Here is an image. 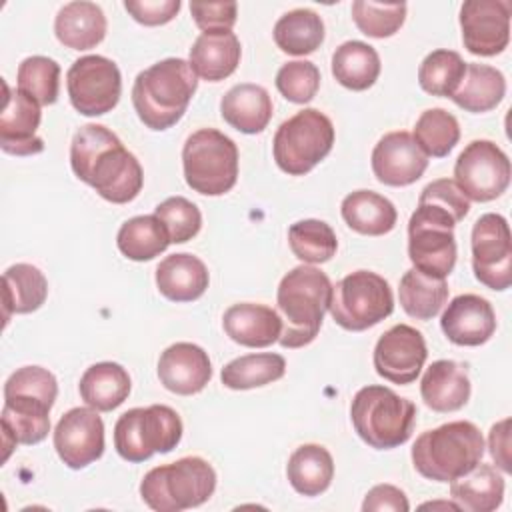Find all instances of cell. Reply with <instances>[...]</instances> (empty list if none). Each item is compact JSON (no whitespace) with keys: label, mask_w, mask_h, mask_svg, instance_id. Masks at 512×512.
Here are the masks:
<instances>
[{"label":"cell","mask_w":512,"mask_h":512,"mask_svg":"<svg viewBox=\"0 0 512 512\" xmlns=\"http://www.w3.org/2000/svg\"><path fill=\"white\" fill-rule=\"evenodd\" d=\"M74 174L112 204L132 202L144 184V172L120 138L102 124H84L70 144Z\"/></svg>","instance_id":"cell-1"},{"label":"cell","mask_w":512,"mask_h":512,"mask_svg":"<svg viewBox=\"0 0 512 512\" xmlns=\"http://www.w3.org/2000/svg\"><path fill=\"white\" fill-rule=\"evenodd\" d=\"M58 396L56 376L42 366H22L4 384V460L16 444H38L50 432V410Z\"/></svg>","instance_id":"cell-2"},{"label":"cell","mask_w":512,"mask_h":512,"mask_svg":"<svg viewBox=\"0 0 512 512\" xmlns=\"http://www.w3.org/2000/svg\"><path fill=\"white\" fill-rule=\"evenodd\" d=\"M196 88L192 66L182 58H166L136 76L132 104L146 128L168 130L184 116Z\"/></svg>","instance_id":"cell-3"},{"label":"cell","mask_w":512,"mask_h":512,"mask_svg":"<svg viewBox=\"0 0 512 512\" xmlns=\"http://www.w3.org/2000/svg\"><path fill=\"white\" fill-rule=\"evenodd\" d=\"M332 282L316 266L300 264L292 268L278 284L276 302L282 312V348H302L310 344L322 326L330 308Z\"/></svg>","instance_id":"cell-4"},{"label":"cell","mask_w":512,"mask_h":512,"mask_svg":"<svg viewBox=\"0 0 512 512\" xmlns=\"http://www.w3.org/2000/svg\"><path fill=\"white\" fill-rule=\"evenodd\" d=\"M484 456V438L476 424L454 420L422 432L412 446L416 472L434 482H452Z\"/></svg>","instance_id":"cell-5"},{"label":"cell","mask_w":512,"mask_h":512,"mask_svg":"<svg viewBox=\"0 0 512 512\" xmlns=\"http://www.w3.org/2000/svg\"><path fill=\"white\" fill-rule=\"evenodd\" d=\"M350 420L356 434L376 450H392L406 444L416 424V406L386 386L360 388L350 404Z\"/></svg>","instance_id":"cell-6"},{"label":"cell","mask_w":512,"mask_h":512,"mask_svg":"<svg viewBox=\"0 0 512 512\" xmlns=\"http://www.w3.org/2000/svg\"><path fill=\"white\" fill-rule=\"evenodd\" d=\"M216 490V472L200 456H184L148 470L140 482L144 504L156 512H182L204 504Z\"/></svg>","instance_id":"cell-7"},{"label":"cell","mask_w":512,"mask_h":512,"mask_svg":"<svg viewBox=\"0 0 512 512\" xmlns=\"http://www.w3.org/2000/svg\"><path fill=\"white\" fill-rule=\"evenodd\" d=\"M186 184L204 196H222L238 180V148L232 138L214 128L190 134L182 148Z\"/></svg>","instance_id":"cell-8"},{"label":"cell","mask_w":512,"mask_h":512,"mask_svg":"<svg viewBox=\"0 0 512 512\" xmlns=\"http://www.w3.org/2000/svg\"><path fill=\"white\" fill-rule=\"evenodd\" d=\"M332 146V120L316 108H304L278 126L272 154L282 172L304 176L330 154Z\"/></svg>","instance_id":"cell-9"},{"label":"cell","mask_w":512,"mask_h":512,"mask_svg":"<svg viewBox=\"0 0 512 512\" xmlns=\"http://www.w3.org/2000/svg\"><path fill=\"white\" fill-rule=\"evenodd\" d=\"M182 440V420L166 404L126 410L114 424V448L126 462L172 452Z\"/></svg>","instance_id":"cell-10"},{"label":"cell","mask_w":512,"mask_h":512,"mask_svg":"<svg viewBox=\"0 0 512 512\" xmlns=\"http://www.w3.org/2000/svg\"><path fill=\"white\" fill-rule=\"evenodd\" d=\"M328 310L340 328L350 332L368 330L392 314V288L376 272H350L332 286Z\"/></svg>","instance_id":"cell-11"},{"label":"cell","mask_w":512,"mask_h":512,"mask_svg":"<svg viewBox=\"0 0 512 512\" xmlns=\"http://www.w3.org/2000/svg\"><path fill=\"white\" fill-rule=\"evenodd\" d=\"M456 224L446 210L418 202L408 220V258L412 268L432 278H446L456 264Z\"/></svg>","instance_id":"cell-12"},{"label":"cell","mask_w":512,"mask_h":512,"mask_svg":"<svg viewBox=\"0 0 512 512\" xmlns=\"http://www.w3.org/2000/svg\"><path fill=\"white\" fill-rule=\"evenodd\" d=\"M66 88L72 106L82 116H102L116 108L122 94V76L116 62L90 54L72 62L66 72Z\"/></svg>","instance_id":"cell-13"},{"label":"cell","mask_w":512,"mask_h":512,"mask_svg":"<svg viewBox=\"0 0 512 512\" xmlns=\"http://www.w3.org/2000/svg\"><path fill=\"white\" fill-rule=\"evenodd\" d=\"M510 160L492 140H472L456 158L454 182L468 200L490 202L510 184Z\"/></svg>","instance_id":"cell-14"},{"label":"cell","mask_w":512,"mask_h":512,"mask_svg":"<svg viewBox=\"0 0 512 512\" xmlns=\"http://www.w3.org/2000/svg\"><path fill=\"white\" fill-rule=\"evenodd\" d=\"M472 270L478 282L490 290H506L512 284V238L508 220L500 214H482L472 228Z\"/></svg>","instance_id":"cell-15"},{"label":"cell","mask_w":512,"mask_h":512,"mask_svg":"<svg viewBox=\"0 0 512 512\" xmlns=\"http://www.w3.org/2000/svg\"><path fill=\"white\" fill-rule=\"evenodd\" d=\"M508 0H468L460 8L462 42L470 54L496 56L510 42Z\"/></svg>","instance_id":"cell-16"},{"label":"cell","mask_w":512,"mask_h":512,"mask_svg":"<svg viewBox=\"0 0 512 512\" xmlns=\"http://www.w3.org/2000/svg\"><path fill=\"white\" fill-rule=\"evenodd\" d=\"M428 358L426 340L420 330L408 324H396L386 330L372 354L376 374L394 384H410L418 378Z\"/></svg>","instance_id":"cell-17"},{"label":"cell","mask_w":512,"mask_h":512,"mask_svg":"<svg viewBox=\"0 0 512 512\" xmlns=\"http://www.w3.org/2000/svg\"><path fill=\"white\" fill-rule=\"evenodd\" d=\"M58 458L72 470L86 468L104 454V422L94 408H70L54 428Z\"/></svg>","instance_id":"cell-18"},{"label":"cell","mask_w":512,"mask_h":512,"mask_svg":"<svg viewBox=\"0 0 512 512\" xmlns=\"http://www.w3.org/2000/svg\"><path fill=\"white\" fill-rule=\"evenodd\" d=\"M4 104L0 112V148L12 156H32L44 150V140L36 136L40 126V104L20 90H12L4 80Z\"/></svg>","instance_id":"cell-19"},{"label":"cell","mask_w":512,"mask_h":512,"mask_svg":"<svg viewBox=\"0 0 512 512\" xmlns=\"http://www.w3.org/2000/svg\"><path fill=\"white\" fill-rule=\"evenodd\" d=\"M428 168V156L406 130L384 134L372 150V172L386 186H410Z\"/></svg>","instance_id":"cell-20"},{"label":"cell","mask_w":512,"mask_h":512,"mask_svg":"<svg viewBox=\"0 0 512 512\" xmlns=\"http://www.w3.org/2000/svg\"><path fill=\"white\" fill-rule=\"evenodd\" d=\"M440 328L456 346H480L496 332V314L486 298L460 294L442 312Z\"/></svg>","instance_id":"cell-21"},{"label":"cell","mask_w":512,"mask_h":512,"mask_svg":"<svg viewBox=\"0 0 512 512\" xmlns=\"http://www.w3.org/2000/svg\"><path fill=\"white\" fill-rule=\"evenodd\" d=\"M160 384L180 396H192L206 388L212 378L208 352L192 342L168 346L158 360Z\"/></svg>","instance_id":"cell-22"},{"label":"cell","mask_w":512,"mask_h":512,"mask_svg":"<svg viewBox=\"0 0 512 512\" xmlns=\"http://www.w3.org/2000/svg\"><path fill=\"white\" fill-rule=\"evenodd\" d=\"M222 326L230 340L248 348L272 346L282 334L280 314L266 304L254 302L232 304L222 316Z\"/></svg>","instance_id":"cell-23"},{"label":"cell","mask_w":512,"mask_h":512,"mask_svg":"<svg viewBox=\"0 0 512 512\" xmlns=\"http://www.w3.org/2000/svg\"><path fill=\"white\" fill-rule=\"evenodd\" d=\"M420 396L434 412L446 414L460 410L470 398L466 366L456 360L432 362L420 380Z\"/></svg>","instance_id":"cell-24"},{"label":"cell","mask_w":512,"mask_h":512,"mask_svg":"<svg viewBox=\"0 0 512 512\" xmlns=\"http://www.w3.org/2000/svg\"><path fill=\"white\" fill-rule=\"evenodd\" d=\"M240 56L242 46L232 30H212L194 40L188 64L202 80L220 82L238 68Z\"/></svg>","instance_id":"cell-25"},{"label":"cell","mask_w":512,"mask_h":512,"mask_svg":"<svg viewBox=\"0 0 512 512\" xmlns=\"http://www.w3.org/2000/svg\"><path fill=\"white\" fill-rule=\"evenodd\" d=\"M210 282L206 264L188 252L170 254L156 266L158 292L172 302L198 300Z\"/></svg>","instance_id":"cell-26"},{"label":"cell","mask_w":512,"mask_h":512,"mask_svg":"<svg viewBox=\"0 0 512 512\" xmlns=\"http://www.w3.org/2000/svg\"><path fill=\"white\" fill-rule=\"evenodd\" d=\"M106 16L94 2L78 0L64 4L54 20V34L60 44L72 50H90L106 36Z\"/></svg>","instance_id":"cell-27"},{"label":"cell","mask_w":512,"mask_h":512,"mask_svg":"<svg viewBox=\"0 0 512 512\" xmlns=\"http://www.w3.org/2000/svg\"><path fill=\"white\" fill-rule=\"evenodd\" d=\"M220 114L238 132L258 134L272 118V98L264 86L242 82L222 96Z\"/></svg>","instance_id":"cell-28"},{"label":"cell","mask_w":512,"mask_h":512,"mask_svg":"<svg viewBox=\"0 0 512 512\" xmlns=\"http://www.w3.org/2000/svg\"><path fill=\"white\" fill-rule=\"evenodd\" d=\"M450 498L460 510L492 512L502 504L504 478L494 466L478 462L472 470L450 482Z\"/></svg>","instance_id":"cell-29"},{"label":"cell","mask_w":512,"mask_h":512,"mask_svg":"<svg viewBox=\"0 0 512 512\" xmlns=\"http://www.w3.org/2000/svg\"><path fill=\"white\" fill-rule=\"evenodd\" d=\"M132 382L124 366L116 362H98L84 370L78 390L86 406L98 412L118 408L130 394Z\"/></svg>","instance_id":"cell-30"},{"label":"cell","mask_w":512,"mask_h":512,"mask_svg":"<svg viewBox=\"0 0 512 512\" xmlns=\"http://www.w3.org/2000/svg\"><path fill=\"white\" fill-rule=\"evenodd\" d=\"M344 222L358 234L382 236L388 234L398 220L394 204L372 190L350 192L340 206Z\"/></svg>","instance_id":"cell-31"},{"label":"cell","mask_w":512,"mask_h":512,"mask_svg":"<svg viewBox=\"0 0 512 512\" xmlns=\"http://www.w3.org/2000/svg\"><path fill=\"white\" fill-rule=\"evenodd\" d=\"M48 296L46 276L32 264L18 262L6 268L2 276L4 298V324L12 314H30L38 310Z\"/></svg>","instance_id":"cell-32"},{"label":"cell","mask_w":512,"mask_h":512,"mask_svg":"<svg viewBox=\"0 0 512 512\" xmlns=\"http://www.w3.org/2000/svg\"><path fill=\"white\" fill-rule=\"evenodd\" d=\"M286 476L298 494L320 496L334 478L332 454L320 444H302L290 454Z\"/></svg>","instance_id":"cell-33"},{"label":"cell","mask_w":512,"mask_h":512,"mask_svg":"<svg viewBox=\"0 0 512 512\" xmlns=\"http://www.w3.org/2000/svg\"><path fill=\"white\" fill-rule=\"evenodd\" d=\"M504 94L506 80L498 68L478 62H466V74L452 100L462 110L480 114L496 108L502 102Z\"/></svg>","instance_id":"cell-34"},{"label":"cell","mask_w":512,"mask_h":512,"mask_svg":"<svg viewBox=\"0 0 512 512\" xmlns=\"http://www.w3.org/2000/svg\"><path fill=\"white\" fill-rule=\"evenodd\" d=\"M332 76L348 90H368L380 76V56L362 40H348L332 54Z\"/></svg>","instance_id":"cell-35"},{"label":"cell","mask_w":512,"mask_h":512,"mask_svg":"<svg viewBox=\"0 0 512 512\" xmlns=\"http://www.w3.org/2000/svg\"><path fill=\"white\" fill-rule=\"evenodd\" d=\"M272 36L282 52L306 56L324 42V22L318 12L310 8H296L276 20Z\"/></svg>","instance_id":"cell-36"},{"label":"cell","mask_w":512,"mask_h":512,"mask_svg":"<svg viewBox=\"0 0 512 512\" xmlns=\"http://www.w3.org/2000/svg\"><path fill=\"white\" fill-rule=\"evenodd\" d=\"M446 278H432L410 268L400 278L398 298L402 310L416 320H432L448 300Z\"/></svg>","instance_id":"cell-37"},{"label":"cell","mask_w":512,"mask_h":512,"mask_svg":"<svg viewBox=\"0 0 512 512\" xmlns=\"http://www.w3.org/2000/svg\"><path fill=\"white\" fill-rule=\"evenodd\" d=\"M116 244L128 260L146 262L160 256L172 242L156 214H144L126 220L120 226L116 234Z\"/></svg>","instance_id":"cell-38"},{"label":"cell","mask_w":512,"mask_h":512,"mask_svg":"<svg viewBox=\"0 0 512 512\" xmlns=\"http://www.w3.org/2000/svg\"><path fill=\"white\" fill-rule=\"evenodd\" d=\"M284 372L286 360L280 354L258 352L230 360L222 368L220 380L230 390H250L280 380Z\"/></svg>","instance_id":"cell-39"},{"label":"cell","mask_w":512,"mask_h":512,"mask_svg":"<svg viewBox=\"0 0 512 512\" xmlns=\"http://www.w3.org/2000/svg\"><path fill=\"white\" fill-rule=\"evenodd\" d=\"M288 244L292 254L304 264L328 262L338 250V240L332 226L316 218L294 222L288 228Z\"/></svg>","instance_id":"cell-40"},{"label":"cell","mask_w":512,"mask_h":512,"mask_svg":"<svg viewBox=\"0 0 512 512\" xmlns=\"http://www.w3.org/2000/svg\"><path fill=\"white\" fill-rule=\"evenodd\" d=\"M466 74V62L462 56L454 50H434L430 52L420 68H418V82L420 88L432 96L452 98L458 86L462 84V78Z\"/></svg>","instance_id":"cell-41"},{"label":"cell","mask_w":512,"mask_h":512,"mask_svg":"<svg viewBox=\"0 0 512 512\" xmlns=\"http://www.w3.org/2000/svg\"><path fill=\"white\" fill-rule=\"evenodd\" d=\"M414 140L426 156L444 158L460 140V124L444 108L424 110L416 120Z\"/></svg>","instance_id":"cell-42"},{"label":"cell","mask_w":512,"mask_h":512,"mask_svg":"<svg viewBox=\"0 0 512 512\" xmlns=\"http://www.w3.org/2000/svg\"><path fill=\"white\" fill-rule=\"evenodd\" d=\"M16 84L40 106L54 104L60 92V66L48 56H28L18 66Z\"/></svg>","instance_id":"cell-43"},{"label":"cell","mask_w":512,"mask_h":512,"mask_svg":"<svg viewBox=\"0 0 512 512\" xmlns=\"http://www.w3.org/2000/svg\"><path fill=\"white\" fill-rule=\"evenodd\" d=\"M352 20L358 30L370 38H388L396 34L406 20V4H380L356 0L352 2Z\"/></svg>","instance_id":"cell-44"},{"label":"cell","mask_w":512,"mask_h":512,"mask_svg":"<svg viewBox=\"0 0 512 512\" xmlns=\"http://www.w3.org/2000/svg\"><path fill=\"white\" fill-rule=\"evenodd\" d=\"M156 218L164 224L170 242L184 244L192 240L202 226V214L194 202L184 196H170L154 210Z\"/></svg>","instance_id":"cell-45"},{"label":"cell","mask_w":512,"mask_h":512,"mask_svg":"<svg viewBox=\"0 0 512 512\" xmlns=\"http://www.w3.org/2000/svg\"><path fill=\"white\" fill-rule=\"evenodd\" d=\"M278 92L294 104L310 102L320 88V70L308 60H292L276 72Z\"/></svg>","instance_id":"cell-46"},{"label":"cell","mask_w":512,"mask_h":512,"mask_svg":"<svg viewBox=\"0 0 512 512\" xmlns=\"http://www.w3.org/2000/svg\"><path fill=\"white\" fill-rule=\"evenodd\" d=\"M418 202L434 204V206L446 210L448 214L454 216L456 222L464 220V216L470 210V200L464 196V192L458 188V184L450 178H438V180L426 184L420 192Z\"/></svg>","instance_id":"cell-47"},{"label":"cell","mask_w":512,"mask_h":512,"mask_svg":"<svg viewBox=\"0 0 512 512\" xmlns=\"http://www.w3.org/2000/svg\"><path fill=\"white\" fill-rule=\"evenodd\" d=\"M236 10V2H190V14L202 32L232 30Z\"/></svg>","instance_id":"cell-48"},{"label":"cell","mask_w":512,"mask_h":512,"mask_svg":"<svg viewBox=\"0 0 512 512\" xmlns=\"http://www.w3.org/2000/svg\"><path fill=\"white\" fill-rule=\"evenodd\" d=\"M126 12L144 26H160L170 22L182 8L180 0H126Z\"/></svg>","instance_id":"cell-49"},{"label":"cell","mask_w":512,"mask_h":512,"mask_svg":"<svg viewBox=\"0 0 512 512\" xmlns=\"http://www.w3.org/2000/svg\"><path fill=\"white\" fill-rule=\"evenodd\" d=\"M364 512H382V510H392V512H408L410 504L406 494L392 486V484H378L368 490L364 502H362Z\"/></svg>","instance_id":"cell-50"},{"label":"cell","mask_w":512,"mask_h":512,"mask_svg":"<svg viewBox=\"0 0 512 512\" xmlns=\"http://www.w3.org/2000/svg\"><path fill=\"white\" fill-rule=\"evenodd\" d=\"M490 456L502 472H510V418L496 422L488 434Z\"/></svg>","instance_id":"cell-51"}]
</instances>
